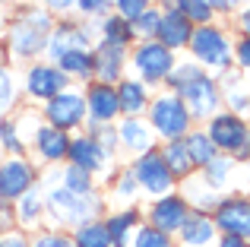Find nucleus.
<instances>
[{"mask_svg": "<svg viewBox=\"0 0 250 247\" xmlns=\"http://www.w3.org/2000/svg\"><path fill=\"white\" fill-rule=\"evenodd\" d=\"M212 231H215V225L209 222L203 212H193V216H187V222L181 225V238H184V244H190V247L209 244V241H212Z\"/></svg>", "mask_w": 250, "mask_h": 247, "instance_id": "a211bd4d", "label": "nucleus"}, {"mask_svg": "<svg viewBox=\"0 0 250 247\" xmlns=\"http://www.w3.org/2000/svg\"><path fill=\"white\" fill-rule=\"evenodd\" d=\"M48 209L61 225H76L80 228V225H85V219L98 209V200L92 193H73L67 187H61V190L48 193Z\"/></svg>", "mask_w": 250, "mask_h": 247, "instance_id": "f03ea898", "label": "nucleus"}, {"mask_svg": "<svg viewBox=\"0 0 250 247\" xmlns=\"http://www.w3.org/2000/svg\"><path fill=\"white\" fill-rule=\"evenodd\" d=\"M121 140H124V146H127V149L143 152V155L152 149V133H149L146 124H140L136 118H127V121L121 124Z\"/></svg>", "mask_w": 250, "mask_h": 247, "instance_id": "6ab92c4d", "label": "nucleus"}, {"mask_svg": "<svg viewBox=\"0 0 250 247\" xmlns=\"http://www.w3.org/2000/svg\"><path fill=\"white\" fill-rule=\"evenodd\" d=\"M85 111L92 114V121L104 124L111 121L117 111H121V102H117V89L104 86V82H98V86L89 89V99H85Z\"/></svg>", "mask_w": 250, "mask_h": 247, "instance_id": "2eb2a0df", "label": "nucleus"}, {"mask_svg": "<svg viewBox=\"0 0 250 247\" xmlns=\"http://www.w3.org/2000/svg\"><path fill=\"white\" fill-rule=\"evenodd\" d=\"M130 35H133V25H130L127 19H121V16H111V19H104V44H114V48H124V44L130 41Z\"/></svg>", "mask_w": 250, "mask_h": 247, "instance_id": "cd10ccee", "label": "nucleus"}, {"mask_svg": "<svg viewBox=\"0 0 250 247\" xmlns=\"http://www.w3.org/2000/svg\"><path fill=\"white\" fill-rule=\"evenodd\" d=\"M206 168H209V178H212V184H219V181L225 178V171H228V165H225V162H219V159H212Z\"/></svg>", "mask_w": 250, "mask_h": 247, "instance_id": "4c0bfd02", "label": "nucleus"}, {"mask_svg": "<svg viewBox=\"0 0 250 247\" xmlns=\"http://www.w3.org/2000/svg\"><path fill=\"white\" fill-rule=\"evenodd\" d=\"M67 155L73 159L76 168H83V171H98V168H104V159H108L104 146L98 140H92V136H80V140H73Z\"/></svg>", "mask_w": 250, "mask_h": 247, "instance_id": "4468645a", "label": "nucleus"}, {"mask_svg": "<svg viewBox=\"0 0 250 247\" xmlns=\"http://www.w3.org/2000/svg\"><path fill=\"white\" fill-rule=\"evenodd\" d=\"M32 247H73V241H67L63 235H42Z\"/></svg>", "mask_w": 250, "mask_h": 247, "instance_id": "e433bc0d", "label": "nucleus"}, {"mask_svg": "<svg viewBox=\"0 0 250 247\" xmlns=\"http://www.w3.org/2000/svg\"><path fill=\"white\" fill-rule=\"evenodd\" d=\"M13 105V82H10V73L0 70V114Z\"/></svg>", "mask_w": 250, "mask_h": 247, "instance_id": "c9c22d12", "label": "nucleus"}, {"mask_svg": "<svg viewBox=\"0 0 250 247\" xmlns=\"http://www.w3.org/2000/svg\"><path fill=\"white\" fill-rule=\"evenodd\" d=\"M51 41H48V51H51V57H57L61 61L67 51H83V44H85V35L80 29H73V25H63V29H57L54 35H48Z\"/></svg>", "mask_w": 250, "mask_h": 247, "instance_id": "aec40b11", "label": "nucleus"}, {"mask_svg": "<svg viewBox=\"0 0 250 247\" xmlns=\"http://www.w3.org/2000/svg\"><path fill=\"white\" fill-rule=\"evenodd\" d=\"M35 143H38V152L48 162H57L70 152V140L63 136V130H54V127H42L38 136H35Z\"/></svg>", "mask_w": 250, "mask_h": 247, "instance_id": "f3484780", "label": "nucleus"}, {"mask_svg": "<svg viewBox=\"0 0 250 247\" xmlns=\"http://www.w3.org/2000/svg\"><path fill=\"white\" fill-rule=\"evenodd\" d=\"M95 70V57L85 54V51H67L61 57V73H73V76H89Z\"/></svg>", "mask_w": 250, "mask_h": 247, "instance_id": "393cba45", "label": "nucleus"}, {"mask_svg": "<svg viewBox=\"0 0 250 247\" xmlns=\"http://www.w3.org/2000/svg\"><path fill=\"white\" fill-rule=\"evenodd\" d=\"M10 225V209L3 206V200H0V228H6Z\"/></svg>", "mask_w": 250, "mask_h": 247, "instance_id": "c03bdc74", "label": "nucleus"}, {"mask_svg": "<svg viewBox=\"0 0 250 247\" xmlns=\"http://www.w3.org/2000/svg\"><path fill=\"white\" fill-rule=\"evenodd\" d=\"M133 178L140 181L149 193H155V197L168 193L171 190V181H174V178H171V171H168V165H165V159H162V155H155V152H146L140 162H136Z\"/></svg>", "mask_w": 250, "mask_h": 247, "instance_id": "1a4fd4ad", "label": "nucleus"}, {"mask_svg": "<svg viewBox=\"0 0 250 247\" xmlns=\"http://www.w3.org/2000/svg\"><path fill=\"white\" fill-rule=\"evenodd\" d=\"M133 247H171V241H168V235H162L159 228H152V225H149V228H140Z\"/></svg>", "mask_w": 250, "mask_h": 247, "instance_id": "2f4dec72", "label": "nucleus"}, {"mask_svg": "<svg viewBox=\"0 0 250 247\" xmlns=\"http://www.w3.org/2000/svg\"><path fill=\"white\" fill-rule=\"evenodd\" d=\"M48 25L51 19L44 13H29L22 16L16 25H13V35H10V44L19 57H29V54H38V51L48 44Z\"/></svg>", "mask_w": 250, "mask_h": 247, "instance_id": "7ed1b4c3", "label": "nucleus"}, {"mask_svg": "<svg viewBox=\"0 0 250 247\" xmlns=\"http://www.w3.org/2000/svg\"><path fill=\"white\" fill-rule=\"evenodd\" d=\"M25 86H29V92L35 95V99H54V95H61V89H67V76L61 73V70L48 67V63H38V67L29 70V80H25Z\"/></svg>", "mask_w": 250, "mask_h": 247, "instance_id": "f8f14e48", "label": "nucleus"}, {"mask_svg": "<svg viewBox=\"0 0 250 247\" xmlns=\"http://www.w3.org/2000/svg\"><path fill=\"white\" fill-rule=\"evenodd\" d=\"M48 6H54V10H67L70 3H76V0H44Z\"/></svg>", "mask_w": 250, "mask_h": 247, "instance_id": "a18cd8bd", "label": "nucleus"}, {"mask_svg": "<svg viewBox=\"0 0 250 247\" xmlns=\"http://www.w3.org/2000/svg\"><path fill=\"white\" fill-rule=\"evenodd\" d=\"M117 10H121V19L133 22L136 16H143L149 10V0H117Z\"/></svg>", "mask_w": 250, "mask_h": 247, "instance_id": "72a5a7b5", "label": "nucleus"}, {"mask_svg": "<svg viewBox=\"0 0 250 247\" xmlns=\"http://www.w3.org/2000/svg\"><path fill=\"white\" fill-rule=\"evenodd\" d=\"M133 67L140 70L143 80L155 82V80H165V76L171 73L174 61H171V51H168L162 41H146V44H143V48L133 54Z\"/></svg>", "mask_w": 250, "mask_h": 247, "instance_id": "39448f33", "label": "nucleus"}, {"mask_svg": "<svg viewBox=\"0 0 250 247\" xmlns=\"http://www.w3.org/2000/svg\"><path fill=\"white\" fill-rule=\"evenodd\" d=\"M117 102H121V111L127 114H136L146 108V92H143L140 82H121V89H117Z\"/></svg>", "mask_w": 250, "mask_h": 247, "instance_id": "b1692460", "label": "nucleus"}, {"mask_svg": "<svg viewBox=\"0 0 250 247\" xmlns=\"http://www.w3.org/2000/svg\"><path fill=\"white\" fill-rule=\"evenodd\" d=\"M121 63H124V48L102 44V51H98V57H95V70H98V76H102L104 86H108L111 80H117V73H121Z\"/></svg>", "mask_w": 250, "mask_h": 247, "instance_id": "412c9836", "label": "nucleus"}, {"mask_svg": "<svg viewBox=\"0 0 250 247\" xmlns=\"http://www.w3.org/2000/svg\"><path fill=\"white\" fill-rule=\"evenodd\" d=\"M238 61H241V67H250V38H244L238 44Z\"/></svg>", "mask_w": 250, "mask_h": 247, "instance_id": "a19ab883", "label": "nucleus"}, {"mask_svg": "<svg viewBox=\"0 0 250 247\" xmlns=\"http://www.w3.org/2000/svg\"><path fill=\"white\" fill-rule=\"evenodd\" d=\"M73 247H111V235L104 228V222H85L76 228Z\"/></svg>", "mask_w": 250, "mask_h": 247, "instance_id": "4be33fe9", "label": "nucleus"}, {"mask_svg": "<svg viewBox=\"0 0 250 247\" xmlns=\"http://www.w3.org/2000/svg\"><path fill=\"white\" fill-rule=\"evenodd\" d=\"M209 140H212L215 149L241 152L247 146V127L234 114H222V118H212V124H209Z\"/></svg>", "mask_w": 250, "mask_h": 247, "instance_id": "0eeeda50", "label": "nucleus"}, {"mask_svg": "<svg viewBox=\"0 0 250 247\" xmlns=\"http://www.w3.org/2000/svg\"><path fill=\"white\" fill-rule=\"evenodd\" d=\"M0 143H3L6 149H13V152H22V143H19L16 127H13L10 121H0Z\"/></svg>", "mask_w": 250, "mask_h": 247, "instance_id": "f704fd0d", "label": "nucleus"}, {"mask_svg": "<svg viewBox=\"0 0 250 247\" xmlns=\"http://www.w3.org/2000/svg\"><path fill=\"white\" fill-rule=\"evenodd\" d=\"M136 225V216L133 212H121V216H114V219H108L104 222V228H108V235H111V244H117V247H127L130 241V228Z\"/></svg>", "mask_w": 250, "mask_h": 247, "instance_id": "a878e982", "label": "nucleus"}, {"mask_svg": "<svg viewBox=\"0 0 250 247\" xmlns=\"http://www.w3.org/2000/svg\"><path fill=\"white\" fill-rule=\"evenodd\" d=\"M152 228H159L162 235L168 231H181V225L187 222V203L181 197H162L159 203L152 206Z\"/></svg>", "mask_w": 250, "mask_h": 247, "instance_id": "ddd939ff", "label": "nucleus"}, {"mask_svg": "<svg viewBox=\"0 0 250 247\" xmlns=\"http://www.w3.org/2000/svg\"><path fill=\"white\" fill-rule=\"evenodd\" d=\"M159 38L165 48H181L193 38V25H190L187 16H181L177 10L162 13V22H159Z\"/></svg>", "mask_w": 250, "mask_h": 247, "instance_id": "dca6fc26", "label": "nucleus"}, {"mask_svg": "<svg viewBox=\"0 0 250 247\" xmlns=\"http://www.w3.org/2000/svg\"><path fill=\"white\" fill-rule=\"evenodd\" d=\"M44 114H48V121H51L54 130H70L85 118V102H83V95H76V92H61L48 102V111Z\"/></svg>", "mask_w": 250, "mask_h": 247, "instance_id": "6e6552de", "label": "nucleus"}, {"mask_svg": "<svg viewBox=\"0 0 250 247\" xmlns=\"http://www.w3.org/2000/svg\"><path fill=\"white\" fill-rule=\"evenodd\" d=\"M219 247H247V244L241 241V238H231V235H228V238H222V241H219Z\"/></svg>", "mask_w": 250, "mask_h": 247, "instance_id": "37998d69", "label": "nucleus"}, {"mask_svg": "<svg viewBox=\"0 0 250 247\" xmlns=\"http://www.w3.org/2000/svg\"><path fill=\"white\" fill-rule=\"evenodd\" d=\"M190 44H193V54L200 57L203 63H209V67H225L228 57H231V51H228V41L222 38V32L209 29V25L196 29L193 38H190Z\"/></svg>", "mask_w": 250, "mask_h": 247, "instance_id": "9d476101", "label": "nucleus"}, {"mask_svg": "<svg viewBox=\"0 0 250 247\" xmlns=\"http://www.w3.org/2000/svg\"><path fill=\"white\" fill-rule=\"evenodd\" d=\"M209 6H231V3H238V0H206Z\"/></svg>", "mask_w": 250, "mask_h": 247, "instance_id": "49530a36", "label": "nucleus"}, {"mask_svg": "<svg viewBox=\"0 0 250 247\" xmlns=\"http://www.w3.org/2000/svg\"><path fill=\"white\" fill-rule=\"evenodd\" d=\"M32 181H35V171L29 162L6 159L0 165V200H19L22 193L32 190Z\"/></svg>", "mask_w": 250, "mask_h": 247, "instance_id": "423d86ee", "label": "nucleus"}, {"mask_svg": "<svg viewBox=\"0 0 250 247\" xmlns=\"http://www.w3.org/2000/svg\"><path fill=\"white\" fill-rule=\"evenodd\" d=\"M38 206H42V200H38V190H29L19 197V219H22L25 225H32L38 219Z\"/></svg>", "mask_w": 250, "mask_h": 247, "instance_id": "7c9ffc66", "label": "nucleus"}, {"mask_svg": "<svg viewBox=\"0 0 250 247\" xmlns=\"http://www.w3.org/2000/svg\"><path fill=\"white\" fill-rule=\"evenodd\" d=\"M63 187L73 193H92V181H89V171H83V168L70 165L67 171H63Z\"/></svg>", "mask_w": 250, "mask_h": 247, "instance_id": "c756f323", "label": "nucleus"}, {"mask_svg": "<svg viewBox=\"0 0 250 247\" xmlns=\"http://www.w3.org/2000/svg\"><path fill=\"white\" fill-rule=\"evenodd\" d=\"M149 118H152L155 130L171 136V140L187 133V124H190V114H187V108H184V102L177 99V95H162V99H155Z\"/></svg>", "mask_w": 250, "mask_h": 247, "instance_id": "20e7f679", "label": "nucleus"}, {"mask_svg": "<svg viewBox=\"0 0 250 247\" xmlns=\"http://www.w3.org/2000/svg\"><path fill=\"white\" fill-rule=\"evenodd\" d=\"M174 82H177V89H181L184 108H190V118H206V114L215 111L219 92H215L212 80H206L196 67H184L181 73L174 76Z\"/></svg>", "mask_w": 250, "mask_h": 247, "instance_id": "f257e3e1", "label": "nucleus"}, {"mask_svg": "<svg viewBox=\"0 0 250 247\" xmlns=\"http://www.w3.org/2000/svg\"><path fill=\"white\" fill-rule=\"evenodd\" d=\"M184 146H187L193 165H209L215 159V146H212V140H206V133H193Z\"/></svg>", "mask_w": 250, "mask_h": 247, "instance_id": "bb28decb", "label": "nucleus"}, {"mask_svg": "<svg viewBox=\"0 0 250 247\" xmlns=\"http://www.w3.org/2000/svg\"><path fill=\"white\" fill-rule=\"evenodd\" d=\"M133 187H136V178H133V174L127 171V174L121 178V187H117V193H121V197H133V193H136Z\"/></svg>", "mask_w": 250, "mask_h": 247, "instance_id": "58836bf2", "label": "nucleus"}, {"mask_svg": "<svg viewBox=\"0 0 250 247\" xmlns=\"http://www.w3.org/2000/svg\"><path fill=\"white\" fill-rule=\"evenodd\" d=\"M244 29H247V35H250V10L244 13Z\"/></svg>", "mask_w": 250, "mask_h": 247, "instance_id": "de8ad7c7", "label": "nucleus"}, {"mask_svg": "<svg viewBox=\"0 0 250 247\" xmlns=\"http://www.w3.org/2000/svg\"><path fill=\"white\" fill-rule=\"evenodd\" d=\"M80 6H83L85 13H98V10L108 6V0H80Z\"/></svg>", "mask_w": 250, "mask_h": 247, "instance_id": "79ce46f5", "label": "nucleus"}, {"mask_svg": "<svg viewBox=\"0 0 250 247\" xmlns=\"http://www.w3.org/2000/svg\"><path fill=\"white\" fill-rule=\"evenodd\" d=\"M162 159H165L171 178H174V174H181V178H184V174H190V168H193V162H190V152H187V146H184L181 140H171Z\"/></svg>", "mask_w": 250, "mask_h": 247, "instance_id": "5701e85b", "label": "nucleus"}, {"mask_svg": "<svg viewBox=\"0 0 250 247\" xmlns=\"http://www.w3.org/2000/svg\"><path fill=\"white\" fill-rule=\"evenodd\" d=\"M159 22H162V13L159 10H146L143 16H136L130 25H133V29H140L143 35H155V32H159Z\"/></svg>", "mask_w": 250, "mask_h": 247, "instance_id": "473e14b6", "label": "nucleus"}, {"mask_svg": "<svg viewBox=\"0 0 250 247\" xmlns=\"http://www.w3.org/2000/svg\"><path fill=\"white\" fill-rule=\"evenodd\" d=\"M177 13L187 16L190 22H206V19L212 16V6H209L206 0H177Z\"/></svg>", "mask_w": 250, "mask_h": 247, "instance_id": "c85d7f7f", "label": "nucleus"}, {"mask_svg": "<svg viewBox=\"0 0 250 247\" xmlns=\"http://www.w3.org/2000/svg\"><path fill=\"white\" fill-rule=\"evenodd\" d=\"M215 225L225 228L231 238H250V200H228V203H222Z\"/></svg>", "mask_w": 250, "mask_h": 247, "instance_id": "9b49d317", "label": "nucleus"}, {"mask_svg": "<svg viewBox=\"0 0 250 247\" xmlns=\"http://www.w3.org/2000/svg\"><path fill=\"white\" fill-rule=\"evenodd\" d=\"M0 247H29V241H25V235H19V231H13V235L0 238Z\"/></svg>", "mask_w": 250, "mask_h": 247, "instance_id": "ea45409f", "label": "nucleus"}]
</instances>
